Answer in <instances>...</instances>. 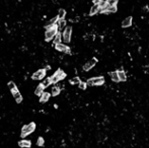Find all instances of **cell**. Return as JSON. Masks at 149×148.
<instances>
[{
	"mask_svg": "<svg viewBox=\"0 0 149 148\" xmlns=\"http://www.w3.org/2000/svg\"><path fill=\"white\" fill-rule=\"evenodd\" d=\"M46 76V69H39L38 71L32 75V79L34 80H41Z\"/></svg>",
	"mask_w": 149,
	"mask_h": 148,
	"instance_id": "6",
	"label": "cell"
},
{
	"mask_svg": "<svg viewBox=\"0 0 149 148\" xmlns=\"http://www.w3.org/2000/svg\"><path fill=\"white\" fill-rule=\"evenodd\" d=\"M118 74H119V78H120V81H126L127 80V76L126 73L123 70H119L118 71Z\"/></svg>",
	"mask_w": 149,
	"mask_h": 148,
	"instance_id": "20",
	"label": "cell"
},
{
	"mask_svg": "<svg viewBox=\"0 0 149 148\" xmlns=\"http://www.w3.org/2000/svg\"><path fill=\"white\" fill-rule=\"evenodd\" d=\"M13 98H14V100H15L17 104H21V102H23V96L21 94V92L18 91V92H16L15 94H13Z\"/></svg>",
	"mask_w": 149,
	"mask_h": 148,
	"instance_id": "19",
	"label": "cell"
},
{
	"mask_svg": "<svg viewBox=\"0 0 149 148\" xmlns=\"http://www.w3.org/2000/svg\"><path fill=\"white\" fill-rule=\"evenodd\" d=\"M55 49L59 52H64V53H70V48L66 45H63V44H58V45H55Z\"/></svg>",
	"mask_w": 149,
	"mask_h": 148,
	"instance_id": "8",
	"label": "cell"
},
{
	"mask_svg": "<svg viewBox=\"0 0 149 148\" xmlns=\"http://www.w3.org/2000/svg\"><path fill=\"white\" fill-rule=\"evenodd\" d=\"M45 88H46V87L44 86L43 83H40V84L37 86L36 90H35V94H36V96H42V94L44 92Z\"/></svg>",
	"mask_w": 149,
	"mask_h": 148,
	"instance_id": "10",
	"label": "cell"
},
{
	"mask_svg": "<svg viewBox=\"0 0 149 148\" xmlns=\"http://www.w3.org/2000/svg\"><path fill=\"white\" fill-rule=\"evenodd\" d=\"M58 25H55L54 27H52V29H50V30L46 31L45 33V41L46 42H50L52 39H54L55 36H56L57 34H58Z\"/></svg>",
	"mask_w": 149,
	"mask_h": 148,
	"instance_id": "2",
	"label": "cell"
},
{
	"mask_svg": "<svg viewBox=\"0 0 149 148\" xmlns=\"http://www.w3.org/2000/svg\"><path fill=\"white\" fill-rule=\"evenodd\" d=\"M80 82H81V80H80V78L79 77H74V78H72V79L70 80L71 84H79Z\"/></svg>",
	"mask_w": 149,
	"mask_h": 148,
	"instance_id": "23",
	"label": "cell"
},
{
	"mask_svg": "<svg viewBox=\"0 0 149 148\" xmlns=\"http://www.w3.org/2000/svg\"><path fill=\"white\" fill-rule=\"evenodd\" d=\"M71 34H72V27H66V29L62 33V39L65 43H70L71 41Z\"/></svg>",
	"mask_w": 149,
	"mask_h": 148,
	"instance_id": "5",
	"label": "cell"
},
{
	"mask_svg": "<svg viewBox=\"0 0 149 148\" xmlns=\"http://www.w3.org/2000/svg\"><path fill=\"white\" fill-rule=\"evenodd\" d=\"M86 83H87V85H90V86H93V85H102L104 83V76H99V77L89 78L86 81Z\"/></svg>",
	"mask_w": 149,
	"mask_h": 148,
	"instance_id": "3",
	"label": "cell"
},
{
	"mask_svg": "<svg viewBox=\"0 0 149 148\" xmlns=\"http://www.w3.org/2000/svg\"><path fill=\"white\" fill-rule=\"evenodd\" d=\"M58 19H64V17L66 16V10L65 9H59L58 12Z\"/></svg>",
	"mask_w": 149,
	"mask_h": 148,
	"instance_id": "22",
	"label": "cell"
},
{
	"mask_svg": "<svg viewBox=\"0 0 149 148\" xmlns=\"http://www.w3.org/2000/svg\"><path fill=\"white\" fill-rule=\"evenodd\" d=\"M65 77H66L65 72H64V71H62L61 69H58V70H57L56 72H55L54 74H53V75L51 76L53 83H57L58 81H60V80L64 79Z\"/></svg>",
	"mask_w": 149,
	"mask_h": 148,
	"instance_id": "4",
	"label": "cell"
},
{
	"mask_svg": "<svg viewBox=\"0 0 149 148\" xmlns=\"http://www.w3.org/2000/svg\"><path fill=\"white\" fill-rule=\"evenodd\" d=\"M111 78L114 82H120V78H119V74H118V71H113V72L110 73Z\"/></svg>",
	"mask_w": 149,
	"mask_h": 148,
	"instance_id": "17",
	"label": "cell"
},
{
	"mask_svg": "<svg viewBox=\"0 0 149 148\" xmlns=\"http://www.w3.org/2000/svg\"><path fill=\"white\" fill-rule=\"evenodd\" d=\"M78 86H79V88L80 89H82V90H85L86 89V87H87V83H86V82H80V83H79L78 84Z\"/></svg>",
	"mask_w": 149,
	"mask_h": 148,
	"instance_id": "26",
	"label": "cell"
},
{
	"mask_svg": "<svg viewBox=\"0 0 149 148\" xmlns=\"http://www.w3.org/2000/svg\"><path fill=\"white\" fill-rule=\"evenodd\" d=\"M18 145H19V147L23 148H29L32 146V142L29 141V140H21V141L18 142Z\"/></svg>",
	"mask_w": 149,
	"mask_h": 148,
	"instance_id": "14",
	"label": "cell"
},
{
	"mask_svg": "<svg viewBox=\"0 0 149 148\" xmlns=\"http://www.w3.org/2000/svg\"><path fill=\"white\" fill-rule=\"evenodd\" d=\"M59 94H60V88H59V87H54V88L52 89V96H58Z\"/></svg>",
	"mask_w": 149,
	"mask_h": 148,
	"instance_id": "24",
	"label": "cell"
},
{
	"mask_svg": "<svg viewBox=\"0 0 149 148\" xmlns=\"http://www.w3.org/2000/svg\"><path fill=\"white\" fill-rule=\"evenodd\" d=\"M62 34L60 32H58V34L55 36V38H54V45H58V44H61V42H62Z\"/></svg>",
	"mask_w": 149,
	"mask_h": 148,
	"instance_id": "18",
	"label": "cell"
},
{
	"mask_svg": "<svg viewBox=\"0 0 149 148\" xmlns=\"http://www.w3.org/2000/svg\"><path fill=\"white\" fill-rule=\"evenodd\" d=\"M36 130V124L35 123H29L27 125L23 126V129H21V138H25L27 137V135H29L31 133H33L34 131Z\"/></svg>",
	"mask_w": 149,
	"mask_h": 148,
	"instance_id": "1",
	"label": "cell"
},
{
	"mask_svg": "<svg viewBox=\"0 0 149 148\" xmlns=\"http://www.w3.org/2000/svg\"><path fill=\"white\" fill-rule=\"evenodd\" d=\"M98 11H99V4H94L91 7L90 11H89V15L90 16L94 15V14L98 13Z\"/></svg>",
	"mask_w": 149,
	"mask_h": 148,
	"instance_id": "16",
	"label": "cell"
},
{
	"mask_svg": "<svg viewBox=\"0 0 149 148\" xmlns=\"http://www.w3.org/2000/svg\"><path fill=\"white\" fill-rule=\"evenodd\" d=\"M132 25V16H128L127 18H125L122 23V27H129Z\"/></svg>",
	"mask_w": 149,
	"mask_h": 148,
	"instance_id": "13",
	"label": "cell"
},
{
	"mask_svg": "<svg viewBox=\"0 0 149 148\" xmlns=\"http://www.w3.org/2000/svg\"><path fill=\"white\" fill-rule=\"evenodd\" d=\"M58 21H59V19H58V16H56V17L52 18V19H50V21H48V23H46V25H45L46 31H48V30H50V29H52V27H54L55 25H57Z\"/></svg>",
	"mask_w": 149,
	"mask_h": 148,
	"instance_id": "9",
	"label": "cell"
},
{
	"mask_svg": "<svg viewBox=\"0 0 149 148\" xmlns=\"http://www.w3.org/2000/svg\"><path fill=\"white\" fill-rule=\"evenodd\" d=\"M44 143H45V141H44V139L42 138V137H40L38 139V141H37V145L38 146H43Z\"/></svg>",
	"mask_w": 149,
	"mask_h": 148,
	"instance_id": "27",
	"label": "cell"
},
{
	"mask_svg": "<svg viewBox=\"0 0 149 148\" xmlns=\"http://www.w3.org/2000/svg\"><path fill=\"white\" fill-rule=\"evenodd\" d=\"M96 63H97V59H96V58H92L91 60H89V61L86 62V63L84 64L83 70L84 71H89L91 68H93V66H94Z\"/></svg>",
	"mask_w": 149,
	"mask_h": 148,
	"instance_id": "7",
	"label": "cell"
},
{
	"mask_svg": "<svg viewBox=\"0 0 149 148\" xmlns=\"http://www.w3.org/2000/svg\"><path fill=\"white\" fill-rule=\"evenodd\" d=\"M57 25H58L59 31H63V29L65 30L66 29V21L65 19H59L58 23H57Z\"/></svg>",
	"mask_w": 149,
	"mask_h": 148,
	"instance_id": "15",
	"label": "cell"
},
{
	"mask_svg": "<svg viewBox=\"0 0 149 148\" xmlns=\"http://www.w3.org/2000/svg\"><path fill=\"white\" fill-rule=\"evenodd\" d=\"M51 83H52V79H51V77H48L47 79L43 82V84H44V86L45 87H48L50 84H51Z\"/></svg>",
	"mask_w": 149,
	"mask_h": 148,
	"instance_id": "25",
	"label": "cell"
},
{
	"mask_svg": "<svg viewBox=\"0 0 149 148\" xmlns=\"http://www.w3.org/2000/svg\"><path fill=\"white\" fill-rule=\"evenodd\" d=\"M117 10H118L117 5H110V6L108 7L106 13H115V12H117Z\"/></svg>",
	"mask_w": 149,
	"mask_h": 148,
	"instance_id": "21",
	"label": "cell"
},
{
	"mask_svg": "<svg viewBox=\"0 0 149 148\" xmlns=\"http://www.w3.org/2000/svg\"><path fill=\"white\" fill-rule=\"evenodd\" d=\"M50 96H51V94H50L49 92H46V91H44L43 94H42L41 98H40V103H42V104L47 103L48 100H49Z\"/></svg>",
	"mask_w": 149,
	"mask_h": 148,
	"instance_id": "12",
	"label": "cell"
},
{
	"mask_svg": "<svg viewBox=\"0 0 149 148\" xmlns=\"http://www.w3.org/2000/svg\"><path fill=\"white\" fill-rule=\"evenodd\" d=\"M118 2H119V0H108L110 5H117Z\"/></svg>",
	"mask_w": 149,
	"mask_h": 148,
	"instance_id": "28",
	"label": "cell"
},
{
	"mask_svg": "<svg viewBox=\"0 0 149 148\" xmlns=\"http://www.w3.org/2000/svg\"><path fill=\"white\" fill-rule=\"evenodd\" d=\"M102 2V0H93V4H99Z\"/></svg>",
	"mask_w": 149,
	"mask_h": 148,
	"instance_id": "29",
	"label": "cell"
},
{
	"mask_svg": "<svg viewBox=\"0 0 149 148\" xmlns=\"http://www.w3.org/2000/svg\"><path fill=\"white\" fill-rule=\"evenodd\" d=\"M8 88H9V90L11 91L12 96H13V94H15L16 92H18L17 86H16L15 83H14V82H12V81H10L8 83Z\"/></svg>",
	"mask_w": 149,
	"mask_h": 148,
	"instance_id": "11",
	"label": "cell"
}]
</instances>
